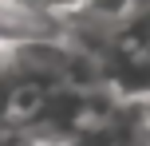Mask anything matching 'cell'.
Listing matches in <instances>:
<instances>
[{
    "label": "cell",
    "mask_w": 150,
    "mask_h": 146,
    "mask_svg": "<svg viewBox=\"0 0 150 146\" xmlns=\"http://www.w3.org/2000/svg\"><path fill=\"white\" fill-rule=\"evenodd\" d=\"M4 107H8V91L0 87V111H4Z\"/></svg>",
    "instance_id": "1"
}]
</instances>
